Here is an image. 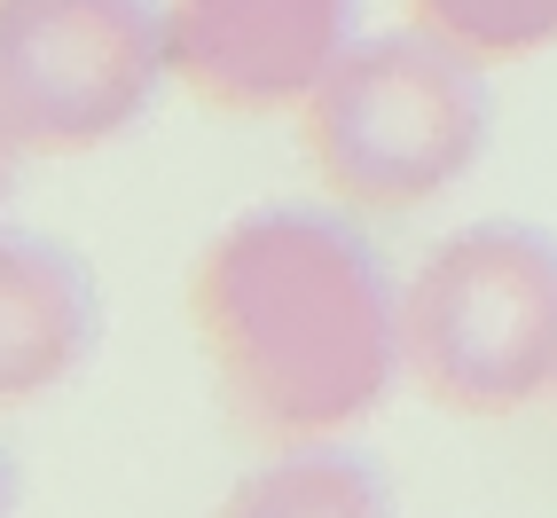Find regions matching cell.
Segmentation results:
<instances>
[{"instance_id": "6", "label": "cell", "mask_w": 557, "mask_h": 518, "mask_svg": "<svg viewBox=\"0 0 557 518\" xmlns=\"http://www.w3.org/2000/svg\"><path fill=\"white\" fill-rule=\"evenodd\" d=\"M102 338V299L87 259L0 220V417L63 393Z\"/></svg>"}, {"instance_id": "4", "label": "cell", "mask_w": 557, "mask_h": 518, "mask_svg": "<svg viewBox=\"0 0 557 518\" xmlns=\"http://www.w3.org/2000/svg\"><path fill=\"white\" fill-rule=\"evenodd\" d=\"M173 79L165 0H0V126L24 158H87Z\"/></svg>"}, {"instance_id": "7", "label": "cell", "mask_w": 557, "mask_h": 518, "mask_svg": "<svg viewBox=\"0 0 557 518\" xmlns=\"http://www.w3.org/2000/svg\"><path fill=\"white\" fill-rule=\"evenodd\" d=\"M212 518H393V479L346 440H283L220 495Z\"/></svg>"}, {"instance_id": "8", "label": "cell", "mask_w": 557, "mask_h": 518, "mask_svg": "<svg viewBox=\"0 0 557 518\" xmlns=\"http://www.w3.org/2000/svg\"><path fill=\"white\" fill-rule=\"evenodd\" d=\"M408 24L456 40L479 63H527L557 48V0H408Z\"/></svg>"}, {"instance_id": "9", "label": "cell", "mask_w": 557, "mask_h": 518, "mask_svg": "<svg viewBox=\"0 0 557 518\" xmlns=\"http://www.w3.org/2000/svg\"><path fill=\"white\" fill-rule=\"evenodd\" d=\"M16 173H24V150H16V134L0 126V212H9V197H16Z\"/></svg>"}, {"instance_id": "1", "label": "cell", "mask_w": 557, "mask_h": 518, "mask_svg": "<svg viewBox=\"0 0 557 518\" xmlns=\"http://www.w3.org/2000/svg\"><path fill=\"white\" fill-rule=\"evenodd\" d=\"M189 330L259 440H346L408 378L400 283L338 205H251L189 268Z\"/></svg>"}, {"instance_id": "3", "label": "cell", "mask_w": 557, "mask_h": 518, "mask_svg": "<svg viewBox=\"0 0 557 518\" xmlns=\"http://www.w3.org/2000/svg\"><path fill=\"white\" fill-rule=\"evenodd\" d=\"M408 378L448 417H518L557 393V236L471 220L400 283Z\"/></svg>"}, {"instance_id": "10", "label": "cell", "mask_w": 557, "mask_h": 518, "mask_svg": "<svg viewBox=\"0 0 557 518\" xmlns=\"http://www.w3.org/2000/svg\"><path fill=\"white\" fill-rule=\"evenodd\" d=\"M16 510V464H9V448H0V518Z\"/></svg>"}, {"instance_id": "2", "label": "cell", "mask_w": 557, "mask_h": 518, "mask_svg": "<svg viewBox=\"0 0 557 518\" xmlns=\"http://www.w3.org/2000/svg\"><path fill=\"white\" fill-rule=\"evenodd\" d=\"M495 134L487 63L408 24L369 32L299 102V141L346 212H417L448 197Z\"/></svg>"}, {"instance_id": "5", "label": "cell", "mask_w": 557, "mask_h": 518, "mask_svg": "<svg viewBox=\"0 0 557 518\" xmlns=\"http://www.w3.org/2000/svg\"><path fill=\"white\" fill-rule=\"evenodd\" d=\"M165 16L173 79L228 119L299 110L322 71L361 40V0H165Z\"/></svg>"}]
</instances>
